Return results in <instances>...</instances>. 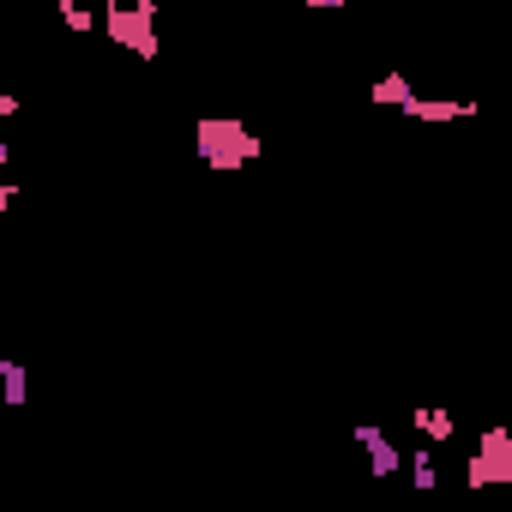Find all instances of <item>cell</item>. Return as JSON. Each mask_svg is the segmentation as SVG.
Returning <instances> with one entry per match:
<instances>
[{
  "instance_id": "11",
  "label": "cell",
  "mask_w": 512,
  "mask_h": 512,
  "mask_svg": "<svg viewBox=\"0 0 512 512\" xmlns=\"http://www.w3.org/2000/svg\"><path fill=\"white\" fill-rule=\"evenodd\" d=\"M19 199V187L7 181V133H0V205H13Z\"/></svg>"
},
{
  "instance_id": "3",
  "label": "cell",
  "mask_w": 512,
  "mask_h": 512,
  "mask_svg": "<svg viewBox=\"0 0 512 512\" xmlns=\"http://www.w3.org/2000/svg\"><path fill=\"white\" fill-rule=\"evenodd\" d=\"M464 482H470V488H482V482H512V434H506V428H488V434H482V452L470 458Z\"/></svg>"
},
{
  "instance_id": "14",
  "label": "cell",
  "mask_w": 512,
  "mask_h": 512,
  "mask_svg": "<svg viewBox=\"0 0 512 512\" xmlns=\"http://www.w3.org/2000/svg\"><path fill=\"white\" fill-rule=\"evenodd\" d=\"M91 7H109V0H91Z\"/></svg>"
},
{
  "instance_id": "8",
  "label": "cell",
  "mask_w": 512,
  "mask_h": 512,
  "mask_svg": "<svg viewBox=\"0 0 512 512\" xmlns=\"http://www.w3.org/2000/svg\"><path fill=\"white\" fill-rule=\"evenodd\" d=\"M61 25H67V31H97L91 0H61Z\"/></svg>"
},
{
  "instance_id": "12",
  "label": "cell",
  "mask_w": 512,
  "mask_h": 512,
  "mask_svg": "<svg viewBox=\"0 0 512 512\" xmlns=\"http://www.w3.org/2000/svg\"><path fill=\"white\" fill-rule=\"evenodd\" d=\"M7 115H19V97H0V121H7Z\"/></svg>"
},
{
  "instance_id": "10",
  "label": "cell",
  "mask_w": 512,
  "mask_h": 512,
  "mask_svg": "<svg viewBox=\"0 0 512 512\" xmlns=\"http://www.w3.org/2000/svg\"><path fill=\"white\" fill-rule=\"evenodd\" d=\"M410 470H416V488L428 494V488H434V452H416V464H410Z\"/></svg>"
},
{
  "instance_id": "6",
  "label": "cell",
  "mask_w": 512,
  "mask_h": 512,
  "mask_svg": "<svg viewBox=\"0 0 512 512\" xmlns=\"http://www.w3.org/2000/svg\"><path fill=\"white\" fill-rule=\"evenodd\" d=\"M0 386H7V404H13V410H19V404L31 398V380H25V368H19V362H13L7 350H0Z\"/></svg>"
},
{
  "instance_id": "1",
  "label": "cell",
  "mask_w": 512,
  "mask_h": 512,
  "mask_svg": "<svg viewBox=\"0 0 512 512\" xmlns=\"http://www.w3.org/2000/svg\"><path fill=\"white\" fill-rule=\"evenodd\" d=\"M157 7H151V0H133V7H127V0H109V13H103V25L97 31H109L121 49H133V55H157Z\"/></svg>"
},
{
  "instance_id": "2",
  "label": "cell",
  "mask_w": 512,
  "mask_h": 512,
  "mask_svg": "<svg viewBox=\"0 0 512 512\" xmlns=\"http://www.w3.org/2000/svg\"><path fill=\"white\" fill-rule=\"evenodd\" d=\"M199 151H205V163L211 169H241V163H253V151H260V139H253L241 121H199Z\"/></svg>"
},
{
  "instance_id": "13",
  "label": "cell",
  "mask_w": 512,
  "mask_h": 512,
  "mask_svg": "<svg viewBox=\"0 0 512 512\" xmlns=\"http://www.w3.org/2000/svg\"><path fill=\"white\" fill-rule=\"evenodd\" d=\"M308 7H344V0H308Z\"/></svg>"
},
{
  "instance_id": "4",
  "label": "cell",
  "mask_w": 512,
  "mask_h": 512,
  "mask_svg": "<svg viewBox=\"0 0 512 512\" xmlns=\"http://www.w3.org/2000/svg\"><path fill=\"white\" fill-rule=\"evenodd\" d=\"M356 446L368 452V470H374V476H392V470L404 464V452L386 440V428H380V422H356Z\"/></svg>"
},
{
  "instance_id": "5",
  "label": "cell",
  "mask_w": 512,
  "mask_h": 512,
  "mask_svg": "<svg viewBox=\"0 0 512 512\" xmlns=\"http://www.w3.org/2000/svg\"><path fill=\"white\" fill-rule=\"evenodd\" d=\"M398 109H404L410 121H422V127H446V121H464V115H476V103H428V97H416V91H410Z\"/></svg>"
},
{
  "instance_id": "9",
  "label": "cell",
  "mask_w": 512,
  "mask_h": 512,
  "mask_svg": "<svg viewBox=\"0 0 512 512\" xmlns=\"http://www.w3.org/2000/svg\"><path fill=\"white\" fill-rule=\"evenodd\" d=\"M368 97H374V103H404V97H410V79H404V73H386V79H374Z\"/></svg>"
},
{
  "instance_id": "7",
  "label": "cell",
  "mask_w": 512,
  "mask_h": 512,
  "mask_svg": "<svg viewBox=\"0 0 512 512\" xmlns=\"http://www.w3.org/2000/svg\"><path fill=\"white\" fill-rule=\"evenodd\" d=\"M410 422H416V428H422L428 440H452V434H458V422H452V416H446L440 404H428V410H416Z\"/></svg>"
}]
</instances>
